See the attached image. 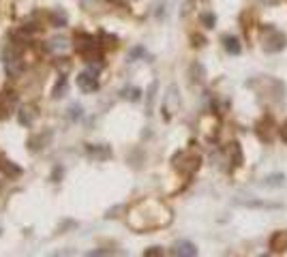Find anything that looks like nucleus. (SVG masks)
I'll list each match as a JSON object with an SVG mask.
<instances>
[{"label": "nucleus", "instance_id": "obj_19", "mask_svg": "<svg viewBox=\"0 0 287 257\" xmlns=\"http://www.w3.org/2000/svg\"><path fill=\"white\" fill-rule=\"evenodd\" d=\"M67 92H69V81L64 75H60V79H58V84L54 86V99H62V97H67Z\"/></svg>", "mask_w": 287, "mask_h": 257}, {"label": "nucleus", "instance_id": "obj_2", "mask_svg": "<svg viewBox=\"0 0 287 257\" xmlns=\"http://www.w3.org/2000/svg\"><path fill=\"white\" fill-rule=\"evenodd\" d=\"M285 45H287L285 32L277 30L274 26L263 28V50H266L268 54H279V51L285 50Z\"/></svg>", "mask_w": 287, "mask_h": 257}, {"label": "nucleus", "instance_id": "obj_11", "mask_svg": "<svg viewBox=\"0 0 287 257\" xmlns=\"http://www.w3.org/2000/svg\"><path fill=\"white\" fill-rule=\"evenodd\" d=\"M227 154H230V163L234 167H240L244 163V154H242V148H240L238 142L230 144V148H227Z\"/></svg>", "mask_w": 287, "mask_h": 257}, {"label": "nucleus", "instance_id": "obj_17", "mask_svg": "<svg viewBox=\"0 0 287 257\" xmlns=\"http://www.w3.org/2000/svg\"><path fill=\"white\" fill-rule=\"evenodd\" d=\"M48 50L50 51H67L69 50V39L67 37H54V39H50V43H48Z\"/></svg>", "mask_w": 287, "mask_h": 257}, {"label": "nucleus", "instance_id": "obj_23", "mask_svg": "<svg viewBox=\"0 0 287 257\" xmlns=\"http://www.w3.org/2000/svg\"><path fill=\"white\" fill-rule=\"evenodd\" d=\"M67 116H69V120H79L81 118V114H84V109H81V105L79 103H73V105H69V109H67Z\"/></svg>", "mask_w": 287, "mask_h": 257}, {"label": "nucleus", "instance_id": "obj_27", "mask_svg": "<svg viewBox=\"0 0 287 257\" xmlns=\"http://www.w3.org/2000/svg\"><path fill=\"white\" fill-rule=\"evenodd\" d=\"M144 255L146 257H161L163 255V249L161 247H150V249L144 251Z\"/></svg>", "mask_w": 287, "mask_h": 257}, {"label": "nucleus", "instance_id": "obj_30", "mask_svg": "<svg viewBox=\"0 0 287 257\" xmlns=\"http://www.w3.org/2000/svg\"><path fill=\"white\" fill-rule=\"evenodd\" d=\"M279 135H281V139L287 144V118H285V122L281 125V128H279Z\"/></svg>", "mask_w": 287, "mask_h": 257}, {"label": "nucleus", "instance_id": "obj_7", "mask_svg": "<svg viewBox=\"0 0 287 257\" xmlns=\"http://www.w3.org/2000/svg\"><path fill=\"white\" fill-rule=\"evenodd\" d=\"M99 45V41L92 37V34H86V32H78L75 34V50L78 51H95Z\"/></svg>", "mask_w": 287, "mask_h": 257}, {"label": "nucleus", "instance_id": "obj_15", "mask_svg": "<svg viewBox=\"0 0 287 257\" xmlns=\"http://www.w3.org/2000/svg\"><path fill=\"white\" fill-rule=\"evenodd\" d=\"M52 139V133H45V137H41V135H32L30 139H28V148L32 150V153H37V150H43L45 148V144H48Z\"/></svg>", "mask_w": 287, "mask_h": 257}, {"label": "nucleus", "instance_id": "obj_24", "mask_svg": "<svg viewBox=\"0 0 287 257\" xmlns=\"http://www.w3.org/2000/svg\"><path fill=\"white\" fill-rule=\"evenodd\" d=\"M99 39L103 41L101 45H107V48H116V43H118V37H114V34H107L105 30L99 32Z\"/></svg>", "mask_w": 287, "mask_h": 257}, {"label": "nucleus", "instance_id": "obj_5", "mask_svg": "<svg viewBox=\"0 0 287 257\" xmlns=\"http://www.w3.org/2000/svg\"><path fill=\"white\" fill-rule=\"evenodd\" d=\"M75 84H78V88L81 92H86V95H92V92L99 90V79H97V73L92 71H84L79 73L78 77H75Z\"/></svg>", "mask_w": 287, "mask_h": 257}, {"label": "nucleus", "instance_id": "obj_16", "mask_svg": "<svg viewBox=\"0 0 287 257\" xmlns=\"http://www.w3.org/2000/svg\"><path fill=\"white\" fill-rule=\"evenodd\" d=\"M157 90H159V81H152V84H150V88L146 90V112H148V116L152 114V107H155Z\"/></svg>", "mask_w": 287, "mask_h": 257}, {"label": "nucleus", "instance_id": "obj_28", "mask_svg": "<svg viewBox=\"0 0 287 257\" xmlns=\"http://www.w3.org/2000/svg\"><path fill=\"white\" fill-rule=\"evenodd\" d=\"M191 41H193V48H204L206 45V37H202V34H193Z\"/></svg>", "mask_w": 287, "mask_h": 257}, {"label": "nucleus", "instance_id": "obj_1", "mask_svg": "<svg viewBox=\"0 0 287 257\" xmlns=\"http://www.w3.org/2000/svg\"><path fill=\"white\" fill-rule=\"evenodd\" d=\"M174 167L178 169L180 174H186V176H193V174L200 169L202 165V156L195 153V150H180V153L174 154Z\"/></svg>", "mask_w": 287, "mask_h": 257}, {"label": "nucleus", "instance_id": "obj_31", "mask_svg": "<svg viewBox=\"0 0 287 257\" xmlns=\"http://www.w3.org/2000/svg\"><path fill=\"white\" fill-rule=\"evenodd\" d=\"M60 176H62V167H60V169L56 167V169H54V174H52V178H54V182H58L56 178H60Z\"/></svg>", "mask_w": 287, "mask_h": 257}, {"label": "nucleus", "instance_id": "obj_22", "mask_svg": "<svg viewBox=\"0 0 287 257\" xmlns=\"http://www.w3.org/2000/svg\"><path fill=\"white\" fill-rule=\"evenodd\" d=\"M263 184L266 186H283L285 184V176L283 174H270V176H266Z\"/></svg>", "mask_w": 287, "mask_h": 257}, {"label": "nucleus", "instance_id": "obj_21", "mask_svg": "<svg viewBox=\"0 0 287 257\" xmlns=\"http://www.w3.org/2000/svg\"><path fill=\"white\" fill-rule=\"evenodd\" d=\"M0 169H2L7 176H20L22 174V167L15 165V163H11V161H2L0 163Z\"/></svg>", "mask_w": 287, "mask_h": 257}, {"label": "nucleus", "instance_id": "obj_3", "mask_svg": "<svg viewBox=\"0 0 287 257\" xmlns=\"http://www.w3.org/2000/svg\"><path fill=\"white\" fill-rule=\"evenodd\" d=\"M255 135L260 137V142L263 144H272L274 137H277V125H274V118L272 116H261L255 125Z\"/></svg>", "mask_w": 287, "mask_h": 257}, {"label": "nucleus", "instance_id": "obj_8", "mask_svg": "<svg viewBox=\"0 0 287 257\" xmlns=\"http://www.w3.org/2000/svg\"><path fill=\"white\" fill-rule=\"evenodd\" d=\"M172 255H176V257H195L200 251H197V247L193 242H189V240H178L172 247V251H169Z\"/></svg>", "mask_w": 287, "mask_h": 257}, {"label": "nucleus", "instance_id": "obj_12", "mask_svg": "<svg viewBox=\"0 0 287 257\" xmlns=\"http://www.w3.org/2000/svg\"><path fill=\"white\" fill-rule=\"evenodd\" d=\"M189 77L193 84H204V81H206V69H204V64L193 62L189 69Z\"/></svg>", "mask_w": 287, "mask_h": 257}, {"label": "nucleus", "instance_id": "obj_6", "mask_svg": "<svg viewBox=\"0 0 287 257\" xmlns=\"http://www.w3.org/2000/svg\"><path fill=\"white\" fill-rule=\"evenodd\" d=\"M86 154L95 161H107L112 156V148L107 144H86Z\"/></svg>", "mask_w": 287, "mask_h": 257}, {"label": "nucleus", "instance_id": "obj_13", "mask_svg": "<svg viewBox=\"0 0 287 257\" xmlns=\"http://www.w3.org/2000/svg\"><path fill=\"white\" fill-rule=\"evenodd\" d=\"M50 22H52V26H56V28H64V26L69 24V15H67V11L60 9V7L54 9V11L50 13Z\"/></svg>", "mask_w": 287, "mask_h": 257}, {"label": "nucleus", "instance_id": "obj_14", "mask_svg": "<svg viewBox=\"0 0 287 257\" xmlns=\"http://www.w3.org/2000/svg\"><path fill=\"white\" fill-rule=\"evenodd\" d=\"M223 48H225L227 54H232V56H238L240 51H242V45H240V41L236 37H232V34L223 37Z\"/></svg>", "mask_w": 287, "mask_h": 257}, {"label": "nucleus", "instance_id": "obj_25", "mask_svg": "<svg viewBox=\"0 0 287 257\" xmlns=\"http://www.w3.org/2000/svg\"><path fill=\"white\" fill-rule=\"evenodd\" d=\"M200 22L206 28H214V24H216V15L214 13H202L200 15Z\"/></svg>", "mask_w": 287, "mask_h": 257}, {"label": "nucleus", "instance_id": "obj_4", "mask_svg": "<svg viewBox=\"0 0 287 257\" xmlns=\"http://www.w3.org/2000/svg\"><path fill=\"white\" fill-rule=\"evenodd\" d=\"M178 107H180L178 88H176V86H169L167 95H165V99H163V118L172 120V116H174V112H178Z\"/></svg>", "mask_w": 287, "mask_h": 257}, {"label": "nucleus", "instance_id": "obj_10", "mask_svg": "<svg viewBox=\"0 0 287 257\" xmlns=\"http://www.w3.org/2000/svg\"><path fill=\"white\" fill-rule=\"evenodd\" d=\"M17 120L22 127H32L37 120V107L34 105H22L20 112H17Z\"/></svg>", "mask_w": 287, "mask_h": 257}, {"label": "nucleus", "instance_id": "obj_9", "mask_svg": "<svg viewBox=\"0 0 287 257\" xmlns=\"http://www.w3.org/2000/svg\"><path fill=\"white\" fill-rule=\"evenodd\" d=\"M270 251L277 255L287 251V230H279L270 236Z\"/></svg>", "mask_w": 287, "mask_h": 257}, {"label": "nucleus", "instance_id": "obj_29", "mask_svg": "<svg viewBox=\"0 0 287 257\" xmlns=\"http://www.w3.org/2000/svg\"><path fill=\"white\" fill-rule=\"evenodd\" d=\"M137 56H146V50H144V48H135V50H131V54H129V58H131V62L135 60Z\"/></svg>", "mask_w": 287, "mask_h": 257}, {"label": "nucleus", "instance_id": "obj_18", "mask_svg": "<svg viewBox=\"0 0 287 257\" xmlns=\"http://www.w3.org/2000/svg\"><path fill=\"white\" fill-rule=\"evenodd\" d=\"M142 95H144V92L139 90V88H135V86H127V88L120 90V97L127 99V101H133V103L139 101V99H142Z\"/></svg>", "mask_w": 287, "mask_h": 257}, {"label": "nucleus", "instance_id": "obj_26", "mask_svg": "<svg viewBox=\"0 0 287 257\" xmlns=\"http://www.w3.org/2000/svg\"><path fill=\"white\" fill-rule=\"evenodd\" d=\"M60 67V73L62 75H67L69 73V69H71V62L67 60V58H60V60H56V69Z\"/></svg>", "mask_w": 287, "mask_h": 257}, {"label": "nucleus", "instance_id": "obj_20", "mask_svg": "<svg viewBox=\"0 0 287 257\" xmlns=\"http://www.w3.org/2000/svg\"><path fill=\"white\" fill-rule=\"evenodd\" d=\"M247 208H263V210H279L281 204H270V202H240Z\"/></svg>", "mask_w": 287, "mask_h": 257}]
</instances>
